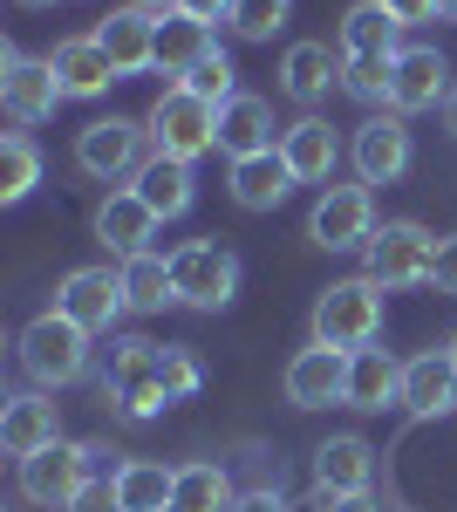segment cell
<instances>
[{
    "label": "cell",
    "instance_id": "obj_23",
    "mask_svg": "<svg viewBox=\"0 0 457 512\" xmlns=\"http://www.w3.org/2000/svg\"><path fill=\"white\" fill-rule=\"evenodd\" d=\"M55 76H62V96H103L110 82H123L116 76V62L103 55V41L96 35H76V41H55Z\"/></svg>",
    "mask_w": 457,
    "mask_h": 512
},
{
    "label": "cell",
    "instance_id": "obj_20",
    "mask_svg": "<svg viewBox=\"0 0 457 512\" xmlns=\"http://www.w3.org/2000/svg\"><path fill=\"white\" fill-rule=\"evenodd\" d=\"M403 410H410V417H444V410H457V362H451V349L403 362Z\"/></svg>",
    "mask_w": 457,
    "mask_h": 512
},
{
    "label": "cell",
    "instance_id": "obj_42",
    "mask_svg": "<svg viewBox=\"0 0 457 512\" xmlns=\"http://www.w3.org/2000/svg\"><path fill=\"white\" fill-rule=\"evenodd\" d=\"M232 7H239V0H178V14L205 21V28H212V21H232Z\"/></svg>",
    "mask_w": 457,
    "mask_h": 512
},
{
    "label": "cell",
    "instance_id": "obj_24",
    "mask_svg": "<svg viewBox=\"0 0 457 512\" xmlns=\"http://www.w3.org/2000/svg\"><path fill=\"white\" fill-rule=\"evenodd\" d=\"M287 192H294V171H287V158H280V151L232 158V205H246V212H273Z\"/></svg>",
    "mask_w": 457,
    "mask_h": 512
},
{
    "label": "cell",
    "instance_id": "obj_21",
    "mask_svg": "<svg viewBox=\"0 0 457 512\" xmlns=\"http://www.w3.org/2000/svg\"><path fill=\"white\" fill-rule=\"evenodd\" d=\"M280 89L294 103H321L328 89H342V55H328V41H294L280 55Z\"/></svg>",
    "mask_w": 457,
    "mask_h": 512
},
{
    "label": "cell",
    "instance_id": "obj_45",
    "mask_svg": "<svg viewBox=\"0 0 457 512\" xmlns=\"http://www.w3.org/2000/svg\"><path fill=\"white\" fill-rule=\"evenodd\" d=\"M14 7H55V0H14Z\"/></svg>",
    "mask_w": 457,
    "mask_h": 512
},
{
    "label": "cell",
    "instance_id": "obj_26",
    "mask_svg": "<svg viewBox=\"0 0 457 512\" xmlns=\"http://www.w3.org/2000/svg\"><path fill=\"white\" fill-rule=\"evenodd\" d=\"M232 506H239V492H232L226 465L198 458V465H178V485H171V506L164 512H232Z\"/></svg>",
    "mask_w": 457,
    "mask_h": 512
},
{
    "label": "cell",
    "instance_id": "obj_15",
    "mask_svg": "<svg viewBox=\"0 0 457 512\" xmlns=\"http://www.w3.org/2000/svg\"><path fill=\"white\" fill-rule=\"evenodd\" d=\"M437 96H451V69L437 48H396V82H389V110L410 117V110H430Z\"/></svg>",
    "mask_w": 457,
    "mask_h": 512
},
{
    "label": "cell",
    "instance_id": "obj_1",
    "mask_svg": "<svg viewBox=\"0 0 457 512\" xmlns=\"http://www.w3.org/2000/svg\"><path fill=\"white\" fill-rule=\"evenodd\" d=\"M376 335H382V287L369 274H355V280H335L321 301H314V342L321 349H376Z\"/></svg>",
    "mask_w": 457,
    "mask_h": 512
},
{
    "label": "cell",
    "instance_id": "obj_41",
    "mask_svg": "<svg viewBox=\"0 0 457 512\" xmlns=\"http://www.w3.org/2000/svg\"><path fill=\"white\" fill-rule=\"evenodd\" d=\"M232 512H287V499H280V485H253V492H239Z\"/></svg>",
    "mask_w": 457,
    "mask_h": 512
},
{
    "label": "cell",
    "instance_id": "obj_10",
    "mask_svg": "<svg viewBox=\"0 0 457 512\" xmlns=\"http://www.w3.org/2000/svg\"><path fill=\"white\" fill-rule=\"evenodd\" d=\"M144 123L130 117H96L76 130V164L89 178H123V171H144Z\"/></svg>",
    "mask_w": 457,
    "mask_h": 512
},
{
    "label": "cell",
    "instance_id": "obj_28",
    "mask_svg": "<svg viewBox=\"0 0 457 512\" xmlns=\"http://www.w3.org/2000/svg\"><path fill=\"white\" fill-rule=\"evenodd\" d=\"M130 192L144 198L157 219H178V212H191L198 185H191V164H178V158H151L144 171H137V185H130Z\"/></svg>",
    "mask_w": 457,
    "mask_h": 512
},
{
    "label": "cell",
    "instance_id": "obj_2",
    "mask_svg": "<svg viewBox=\"0 0 457 512\" xmlns=\"http://www.w3.org/2000/svg\"><path fill=\"white\" fill-rule=\"evenodd\" d=\"M151 137H157V158L191 164V158H205V151H219V110L198 103L185 82H171L151 103Z\"/></svg>",
    "mask_w": 457,
    "mask_h": 512
},
{
    "label": "cell",
    "instance_id": "obj_16",
    "mask_svg": "<svg viewBox=\"0 0 457 512\" xmlns=\"http://www.w3.org/2000/svg\"><path fill=\"white\" fill-rule=\"evenodd\" d=\"M280 158L294 171V185H328V171L342 158V137L328 130V117H301L280 130Z\"/></svg>",
    "mask_w": 457,
    "mask_h": 512
},
{
    "label": "cell",
    "instance_id": "obj_6",
    "mask_svg": "<svg viewBox=\"0 0 457 512\" xmlns=\"http://www.w3.org/2000/svg\"><path fill=\"white\" fill-rule=\"evenodd\" d=\"M103 396H110L123 417H157L171 396H164V383H157V342H144V335H123L110 349V376H103Z\"/></svg>",
    "mask_w": 457,
    "mask_h": 512
},
{
    "label": "cell",
    "instance_id": "obj_31",
    "mask_svg": "<svg viewBox=\"0 0 457 512\" xmlns=\"http://www.w3.org/2000/svg\"><path fill=\"white\" fill-rule=\"evenodd\" d=\"M123 294H130V308H137V315L171 308V301H178V287H171V260H157V253L123 260Z\"/></svg>",
    "mask_w": 457,
    "mask_h": 512
},
{
    "label": "cell",
    "instance_id": "obj_36",
    "mask_svg": "<svg viewBox=\"0 0 457 512\" xmlns=\"http://www.w3.org/2000/svg\"><path fill=\"white\" fill-rule=\"evenodd\" d=\"M157 383H164L171 403H185V396L205 383V376H198V355L191 349H157Z\"/></svg>",
    "mask_w": 457,
    "mask_h": 512
},
{
    "label": "cell",
    "instance_id": "obj_30",
    "mask_svg": "<svg viewBox=\"0 0 457 512\" xmlns=\"http://www.w3.org/2000/svg\"><path fill=\"white\" fill-rule=\"evenodd\" d=\"M171 485H178V472H164L151 458H130L116 472V499H123V512H164L171 506Z\"/></svg>",
    "mask_w": 457,
    "mask_h": 512
},
{
    "label": "cell",
    "instance_id": "obj_22",
    "mask_svg": "<svg viewBox=\"0 0 457 512\" xmlns=\"http://www.w3.org/2000/svg\"><path fill=\"white\" fill-rule=\"evenodd\" d=\"M369 478H376V451H369V437H328L321 451H314V485L321 492H369Z\"/></svg>",
    "mask_w": 457,
    "mask_h": 512
},
{
    "label": "cell",
    "instance_id": "obj_11",
    "mask_svg": "<svg viewBox=\"0 0 457 512\" xmlns=\"http://www.w3.org/2000/svg\"><path fill=\"white\" fill-rule=\"evenodd\" d=\"M82 485H89L82 444H48V451H35V458H21V499H35V506L69 512Z\"/></svg>",
    "mask_w": 457,
    "mask_h": 512
},
{
    "label": "cell",
    "instance_id": "obj_3",
    "mask_svg": "<svg viewBox=\"0 0 457 512\" xmlns=\"http://www.w3.org/2000/svg\"><path fill=\"white\" fill-rule=\"evenodd\" d=\"M21 369L35 376V383H48V390H62V383H76L82 369H89V328H76L69 315H48L28 321L21 328Z\"/></svg>",
    "mask_w": 457,
    "mask_h": 512
},
{
    "label": "cell",
    "instance_id": "obj_9",
    "mask_svg": "<svg viewBox=\"0 0 457 512\" xmlns=\"http://www.w3.org/2000/svg\"><path fill=\"white\" fill-rule=\"evenodd\" d=\"M123 308H130V294H123V267H76V274L55 287V315H69L76 328H89V335L116 328Z\"/></svg>",
    "mask_w": 457,
    "mask_h": 512
},
{
    "label": "cell",
    "instance_id": "obj_44",
    "mask_svg": "<svg viewBox=\"0 0 457 512\" xmlns=\"http://www.w3.org/2000/svg\"><path fill=\"white\" fill-rule=\"evenodd\" d=\"M444 130H451V137H457V89H451V96H444Z\"/></svg>",
    "mask_w": 457,
    "mask_h": 512
},
{
    "label": "cell",
    "instance_id": "obj_12",
    "mask_svg": "<svg viewBox=\"0 0 457 512\" xmlns=\"http://www.w3.org/2000/svg\"><path fill=\"white\" fill-rule=\"evenodd\" d=\"M348 396V355L342 349H301L287 362V403L294 410H328V403H342Z\"/></svg>",
    "mask_w": 457,
    "mask_h": 512
},
{
    "label": "cell",
    "instance_id": "obj_39",
    "mask_svg": "<svg viewBox=\"0 0 457 512\" xmlns=\"http://www.w3.org/2000/svg\"><path fill=\"white\" fill-rule=\"evenodd\" d=\"M314 506L321 512H382L369 492H321V485H314Z\"/></svg>",
    "mask_w": 457,
    "mask_h": 512
},
{
    "label": "cell",
    "instance_id": "obj_14",
    "mask_svg": "<svg viewBox=\"0 0 457 512\" xmlns=\"http://www.w3.org/2000/svg\"><path fill=\"white\" fill-rule=\"evenodd\" d=\"M157 21L164 14H144V7H116L110 21L96 28L103 55L116 62V76H137V69H157Z\"/></svg>",
    "mask_w": 457,
    "mask_h": 512
},
{
    "label": "cell",
    "instance_id": "obj_35",
    "mask_svg": "<svg viewBox=\"0 0 457 512\" xmlns=\"http://www.w3.org/2000/svg\"><path fill=\"white\" fill-rule=\"evenodd\" d=\"M232 28L246 41H273L287 28V0H239V7H232Z\"/></svg>",
    "mask_w": 457,
    "mask_h": 512
},
{
    "label": "cell",
    "instance_id": "obj_8",
    "mask_svg": "<svg viewBox=\"0 0 457 512\" xmlns=\"http://www.w3.org/2000/svg\"><path fill=\"white\" fill-rule=\"evenodd\" d=\"M307 239L328 246V253H348V246H369L376 239V198L369 185H328L307 212Z\"/></svg>",
    "mask_w": 457,
    "mask_h": 512
},
{
    "label": "cell",
    "instance_id": "obj_33",
    "mask_svg": "<svg viewBox=\"0 0 457 512\" xmlns=\"http://www.w3.org/2000/svg\"><path fill=\"white\" fill-rule=\"evenodd\" d=\"M396 82V55H342V89L355 103H389Z\"/></svg>",
    "mask_w": 457,
    "mask_h": 512
},
{
    "label": "cell",
    "instance_id": "obj_13",
    "mask_svg": "<svg viewBox=\"0 0 457 512\" xmlns=\"http://www.w3.org/2000/svg\"><path fill=\"white\" fill-rule=\"evenodd\" d=\"M355 171H362V185H396L403 171H410V123L396 117H369L355 130Z\"/></svg>",
    "mask_w": 457,
    "mask_h": 512
},
{
    "label": "cell",
    "instance_id": "obj_46",
    "mask_svg": "<svg viewBox=\"0 0 457 512\" xmlns=\"http://www.w3.org/2000/svg\"><path fill=\"white\" fill-rule=\"evenodd\" d=\"M444 21H457V0H444Z\"/></svg>",
    "mask_w": 457,
    "mask_h": 512
},
{
    "label": "cell",
    "instance_id": "obj_5",
    "mask_svg": "<svg viewBox=\"0 0 457 512\" xmlns=\"http://www.w3.org/2000/svg\"><path fill=\"white\" fill-rule=\"evenodd\" d=\"M171 287H178V301H185V308L219 315L232 294H239V260H232L219 239H191V246L171 253Z\"/></svg>",
    "mask_w": 457,
    "mask_h": 512
},
{
    "label": "cell",
    "instance_id": "obj_43",
    "mask_svg": "<svg viewBox=\"0 0 457 512\" xmlns=\"http://www.w3.org/2000/svg\"><path fill=\"white\" fill-rule=\"evenodd\" d=\"M130 7H144V14H178V0H130Z\"/></svg>",
    "mask_w": 457,
    "mask_h": 512
},
{
    "label": "cell",
    "instance_id": "obj_38",
    "mask_svg": "<svg viewBox=\"0 0 457 512\" xmlns=\"http://www.w3.org/2000/svg\"><path fill=\"white\" fill-rule=\"evenodd\" d=\"M430 287L437 294H457V233L437 239V260H430Z\"/></svg>",
    "mask_w": 457,
    "mask_h": 512
},
{
    "label": "cell",
    "instance_id": "obj_47",
    "mask_svg": "<svg viewBox=\"0 0 457 512\" xmlns=\"http://www.w3.org/2000/svg\"><path fill=\"white\" fill-rule=\"evenodd\" d=\"M451 362H457V335H451Z\"/></svg>",
    "mask_w": 457,
    "mask_h": 512
},
{
    "label": "cell",
    "instance_id": "obj_18",
    "mask_svg": "<svg viewBox=\"0 0 457 512\" xmlns=\"http://www.w3.org/2000/svg\"><path fill=\"white\" fill-rule=\"evenodd\" d=\"M219 151L226 158H260V151H273V103L267 96H232V103H219Z\"/></svg>",
    "mask_w": 457,
    "mask_h": 512
},
{
    "label": "cell",
    "instance_id": "obj_17",
    "mask_svg": "<svg viewBox=\"0 0 457 512\" xmlns=\"http://www.w3.org/2000/svg\"><path fill=\"white\" fill-rule=\"evenodd\" d=\"M96 239L110 253H123V260H137V253H151V239H157V212L137 192H110L96 205Z\"/></svg>",
    "mask_w": 457,
    "mask_h": 512
},
{
    "label": "cell",
    "instance_id": "obj_32",
    "mask_svg": "<svg viewBox=\"0 0 457 512\" xmlns=\"http://www.w3.org/2000/svg\"><path fill=\"white\" fill-rule=\"evenodd\" d=\"M0 164H7L0 198H7V205H21V198L41 185V151H35V137H28V130H7V137H0Z\"/></svg>",
    "mask_w": 457,
    "mask_h": 512
},
{
    "label": "cell",
    "instance_id": "obj_7",
    "mask_svg": "<svg viewBox=\"0 0 457 512\" xmlns=\"http://www.w3.org/2000/svg\"><path fill=\"white\" fill-rule=\"evenodd\" d=\"M0 103H7V117L21 123H48L62 110V76H55V62L48 55H21V48H0Z\"/></svg>",
    "mask_w": 457,
    "mask_h": 512
},
{
    "label": "cell",
    "instance_id": "obj_25",
    "mask_svg": "<svg viewBox=\"0 0 457 512\" xmlns=\"http://www.w3.org/2000/svg\"><path fill=\"white\" fill-rule=\"evenodd\" d=\"M348 410H382V403H403V362H389L382 349H355L348 355Z\"/></svg>",
    "mask_w": 457,
    "mask_h": 512
},
{
    "label": "cell",
    "instance_id": "obj_19",
    "mask_svg": "<svg viewBox=\"0 0 457 512\" xmlns=\"http://www.w3.org/2000/svg\"><path fill=\"white\" fill-rule=\"evenodd\" d=\"M48 444H62L55 403H48V396H14L7 417H0V451H7V458H35V451H48Z\"/></svg>",
    "mask_w": 457,
    "mask_h": 512
},
{
    "label": "cell",
    "instance_id": "obj_4",
    "mask_svg": "<svg viewBox=\"0 0 457 512\" xmlns=\"http://www.w3.org/2000/svg\"><path fill=\"white\" fill-rule=\"evenodd\" d=\"M430 260H437V239L423 233L417 219H389L369 246H362V274L376 287H430Z\"/></svg>",
    "mask_w": 457,
    "mask_h": 512
},
{
    "label": "cell",
    "instance_id": "obj_29",
    "mask_svg": "<svg viewBox=\"0 0 457 512\" xmlns=\"http://www.w3.org/2000/svg\"><path fill=\"white\" fill-rule=\"evenodd\" d=\"M396 35H403V21H396L382 0H355L342 14V48L348 55H396Z\"/></svg>",
    "mask_w": 457,
    "mask_h": 512
},
{
    "label": "cell",
    "instance_id": "obj_40",
    "mask_svg": "<svg viewBox=\"0 0 457 512\" xmlns=\"http://www.w3.org/2000/svg\"><path fill=\"white\" fill-rule=\"evenodd\" d=\"M403 28H417V21H430V14H444V0H382Z\"/></svg>",
    "mask_w": 457,
    "mask_h": 512
},
{
    "label": "cell",
    "instance_id": "obj_37",
    "mask_svg": "<svg viewBox=\"0 0 457 512\" xmlns=\"http://www.w3.org/2000/svg\"><path fill=\"white\" fill-rule=\"evenodd\" d=\"M69 512H123V499H116V478H89Z\"/></svg>",
    "mask_w": 457,
    "mask_h": 512
},
{
    "label": "cell",
    "instance_id": "obj_34",
    "mask_svg": "<svg viewBox=\"0 0 457 512\" xmlns=\"http://www.w3.org/2000/svg\"><path fill=\"white\" fill-rule=\"evenodd\" d=\"M185 89H191V96H198V103H212V110L239 96V89H232V62H226V55H219V48H212V55H205V62H198V69H191V76H185Z\"/></svg>",
    "mask_w": 457,
    "mask_h": 512
},
{
    "label": "cell",
    "instance_id": "obj_27",
    "mask_svg": "<svg viewBox=\"0 0 457 512\" xmlns=\"http://www.w3.org/2000/svg\"><path fill=\"white\" fill-rule=\"evenodd\" d=\"M205 55H212V28H205V21H191V14H164V21H157V69H164V76L185 82Z\"/></svg>",
    "mask_w": 457,
    "mask_h": 512
}]
</instances>
